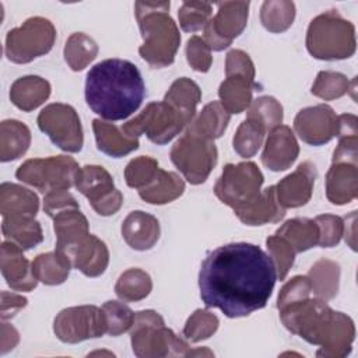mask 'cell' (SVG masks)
<instances>
[{
	"label": "cell",
	"instance_id": "cell-28",
	"mask_svg": "<svg viewBox=\"0 0 358 358\" xmlns=\"http://www.w3.org/2000/svg\"><path fill=\"white\" fill-rule=\"evenodd\" d=\"M50 90L48 80L39 76H24L11 84L10 101L18 109L31 112L49 98Z\"/></svg>",
	"mask_w": 358,
	"mask_h": 358
},
{
	"label": "cell",
	"instance_id": "cell-10",
	"mask_svg": "<svg viewBox=\"0 0 358 358\" xmlns=\"http://www.w3.org/2000/svg\"><path fill=\"white\" fill-rule=\"evenodd\" d=\"M263 182L264 176L255 162L227 164L214 185V193L235 211L257 200Z\"/></svg>",
	"mask_w": 358,
	"mask_h": 358
},
{
	"label": "cell",
	"instance_id": "cell-30",
	"mask_svg": "<svg viewBox=\"0 0 358 358\" xmlns=\"http://www.w3.org/2000/svg\"><path fill=\"white\" fill-rule=\"evenodd\" d=\"M31 144V131L28 126L15 119H7L0 123V161L8 162L22 157Z\"/></svg>",
	"mask_w": 358,
	"mask_h": 358
},
{
	"label": "cell",
	"instance_id": "cell-9",
	"mask_svg": "<svg viewBox=\"0 0 358 358\" xmlns=\"http://www.w3.org/2000/svg\"><path fill=\"white\" fill-rule=\"evenodd\" d=\"M78 169L80 166L73 157L52 155L27 159L18 166L15 176L39 192L49 193L53 190H69L74 186Z\"/></svg>",
	"mask_w": 358,
	"mask_h": 358
},
{
	"label": "cell",
	"instance_id": "cell-6",
	"mask_svg": "<svg viewBox=\"0 0 358 358\" xmlns=\"http://www.w3.org/2000/svg\"><path fill=\"white\" fill-rule=\"evenodd\" d=\"M130 340L138 358L189 357L192 350L182 337L165 326L162 316L151 309L136 312Z\"/></svg>",
	"mask_w": 358,
	"mask_h": 358
},
{
	"label": "cell",
	"instance_id": "cell-19",
	"mask_svg": "<svg viewBox=\"0 0 358 358\" xmlns=\"http://www.w3.org/2000/svg\"><path fill=\"white\" fill-rule=\"evenodd\" d=\"M0 268L6 282L14 291L29 292L38 285L32 273V263L24 256L22 249L10 241L1 243Z\"/></svg>",
	"mask_w": 358,
	"mask_h": 358
},
{
	"label": "cell",
	"instance_id": "cell-45",
	"mask_svg": "<svg viewBox=\"0 0 358 358\" xmlns=\"http://www.w3.org/2000/svg\"><path fill=\"white\" fill-rule=\"evenodd\" d=\"M248 116L257 119L270 133L282 122V106L274 96H259L248 108Z\"/></svg>",
	"mask_w": 358,
	"mask_h": 358
},
{
	"label": "cell",
	"instance_id": "cell-26",
	"mask_svg": "<svg viewBox=\"0 0 358 358\" xmlns=\"http://www.w3.org/2000/svg\"><path fill=\"white\" fill-rule=\"evenodd\" d=\"M229 119L231 113H228L224 109L220 101H213L207 103L199 112V115L194 116L193 120L187 124L186 134L214 141L215 138H220L224 134L229 123Z\"/></svg>",
	"mask_w": 358,
	"mask_h": 358
},
{
	"label": "cell",
	"instance_id": "cell-41",
	"mask_svg": "<svg viewBox=\"0 0 358 358\" xmlns=\"http://www.w3.org/2000/svg\"><path fill=\"white\" fill-rule=\"evenodd\" d=\"M355 80L350 83L347 76L337 71H320L312 84V94L320 99L331 101L345 95Z\"/></svg>",
	"mask_w": 358,
	"mask_h": 358
},
{
	"label": "cell",
	"instance_id": "cell-17",
	"mask_svg": "<svg viewBox=\"0 0 358 358\" xmlns=\"http://www.w3.org/2000/svg\"><path fill=\"white\" fill-rule=\"evenodd\" d=\"M317 172L310 161H303L298 168L282 178L275 187L277 201L282 208H296L305 206L313 192Z\"/></svg>",
	"mask_w": 358,
	"mask_h": 358
},
{
	"label": "cell",
	"instance_id": "cell-40",
	"mask_svg": "<svg viewBox=\"0 0 358 358\" xmlns=\"http://www.w3.org/2000/svg\"><path fill=\"white\" fill-rule=\"evenodd\" d=\"M295 18V4L288 0H268L262 4L260 21L273 34L287 31Z\"/></svg>",
	"mask_w": 358,
	"mask_h": 358
},
{
	"label": "cell",
	"instance_id": "cell-35",
	"mask_svg": "<svg viewBox=\"0 0 358 358\" xmlns=\"http://www.w3.org/2000/svg\"><path fill=\"white\" fill-rule=\"evenodd\" d=\"M308 278L315 296L327 302L337 295L340 284V266L333 260L320 259L310 267Z\"/></svg>",
	"mask_w": 358,
	"mask_h": 358
},
{
	"label": "cell",
	"instance_id": "cell-1",
	"mask_svg": "<svg viewBox=\"0 0 358 358\" xmlns=\"http://www.w3.org/2000/svg\"><path fill=\"white\" fill-rule=\"evenodd\" d=\"M277 281L271 257L257 245L234 242L207 255L199 271L200 298L228 317H243L268 302Z\"/></svg>",
	"mask_w": 358,
	"mask_h": 358
},
{
	"label": "cell",
	"instance_id": "cell-44",
	"mask_svg": "<svg viewBox=\"0 0 358 358\" xmlns=\"http://www.w3.org/2000/svg\"><path fill=\"white\" fill-rule=\"evenodd\" d=\"M213 14V4L206 1H185L182 3L178 18L179 25L185 32H196L204 29Z\"/></svg>",
	"mask_w": 358,
	"mask_h": 358
},
{
	"label": "cell",
	"instance_id": "cell-22",
	"mask_svg": "<svg viewBox=\"0 0 358 358\" xmlns=\"http://www.w3.org/2000/svg\"><path fill=\"white\" fill-rule=\"evenodd\" d=\"M53 229L56 234V250L69 253L90 235V225L85 215L77 208L64 210L53 217Z\"/></svg>",
	"mask_w": 358,
	"mask_h": 358
},
{
	"label": "cell",
	"instance_id": "cell-31",
	"mask_svg": "<svg viewBox=\"0 0 358 358\" xmlns=\"http://www.w3.org/2000/svg\"><path fill=\"white\" fill-rule=\"evenodd\" d=\"M185 192L183 179L169 171H164L159 168L155 179L147 185L145 187L138 190V196L150 204H166L178 197H180Z\"/></svg>",
	"mask_w": 358,
	"mask_h": 358
},
{
	"label": "cell",
	"instance_id": "cell-25",
	"mask_svg": "<svg viewBox=\"0 0 358 358\" xmlns=\"http://www.w3.org/2000/svg\"><path fill=\"white\" fill-rule=\"evenodd\" d=\"M234 213L245 225L256 227L270 222H278L284 218L285 208H282L277 201L275 187L268 186L267 189L262 190L257 200L243 208L235 210Z\"/></svg>",
	"mask_w": 358,
	"mask_h": 358
},
{
	"label": "cell",
	"instance_id": "cell-12",
	"mask_svg": "<svg viewBox=\"0 0 358 358\" xmlns=\"http://www.w3.org/2000/svg\"><path fill=\"white\" fill-rule=\"evenodd\" d=\"M38 126L50 141L66 152H78L84 144L78 113L67 103H49L38 115Z\"/></svg>",
	"mask_w": 358,
	"mask_h": 358
},
{
	"label": "cell",
	"instance_id": "cell-34",
	"mask_svg": "<svg viewBox=\"0 0 358 358\" xmlns=\"http://www.w3.org/2000/svg\"><path fill=\"white\" fill-rule=\"evenodd\" d=\"M275 235L284 238L295 250L301 253L316 246L319 242V229L315 220L310 218H292L285 221L277 231Z\"/></svg>",
	"mask_w": 358,
	"mask_h": 358
},
{
	"label": "cell",
	"instance_id": "cell-13",
	"mask_svg": "<svg viewBox=\"0 0 358 358\" xmlns=\"http://www.w3.org/2000/svg\"><path fill=\"white\" fill-rule=\"evenodd\" d=\"M108 330L102 308L95 305L71 306L60 310L53 322L56 337L69 344L102 337Z\"/></svg>",
	"mask_w": 358,
	"mask_h": 358
},
{
	"label": "cell",
	"instance_id": "cell-2",
	"mask_svg": "<svg viewBox=\"0 0 358 358\" xmlns=\"http://www.w3.org/2000/svg\"><path fill=\"white\" fill-rule=\"evenodd\" d=\"M145 96V85L136 64L124 59H106L90 69L85 101L103 120H123L133 115Z\"/></svg>",
	"mask_w": 358,
	"mask_h": 358
},
{
	"label": "cell",
	"instance_id": "cell-36",
	"mask_svg": "<svg viewBox=\"0 0 358 358\" xmlns=\"http://www.w3.org/2000/svg\"><path fill=\"white\" fill-rule=\"evenodd\" d=\"M201 99L200 87L187 77L175 80L166 91L164 101L180 112L190 122L196 116V108Z\"/></svg>",
	"mask_w": 358,
	"mask_h": 358
},
{
	"label": "cell",
	"instance_id": "cell-4",
	"mask_svg": "<svg viewBox=\"0 0 358 358\" xmlns=\"http://www.w3.org/2000/svg\"><path fill=\"white\" fill-rule=\"evenodd\" d=\"M282 324L313 345L324 347L337 331L343 312L333 310L326 301L303 298L278 308Z\"/></svg>",
	"mask_w": 358,
	"mask_h": 358
},
{
	"label": "cell",
	"instance_id": "cell-51",
	"mask_svg": "<svg viewBox=\"0 0 358 358\" xmlns=\"http://www.w3.org/2000/svg\"><path fill=\"white\" fill-rule=\"evenodd\" d=\"M241 74L250 80H255L256 70L249 55L241 49H232L227 53L225 59V76Z\"/></svg>",
	"mask_w": 358,
	"mask_h": 358
},
{
	"label": "cell",
	"instance_id": "cell-5",
	"mask_svg": "<svg viewBox=\"0 0 358 358\" xmlns=\"http://www.w3.org/2000/svg\"><path fill=\"white\" fill-rule=\"evenodd\" d=\"M306 49L320 60H343L355 53V27L337 10L315 17L306 31Z\"/></svg>",
	"mask_w": 358,
	"mask_h": 358
},
{
	"label": "cell",
	"instance_id": "cell-54",
	"mask_svg": "<svg viewBox=\"0 0 358 358\" xmlns=\"http://www.w3.org/2000/svg\"><path fill=\"white\" fill-rule=\"evenodd\" d=\"M28 303V299L22 295L14 294V292H1V319H10L15 316L21 309H24Z\"/></svg>",
	"mask_w": 358,
	"mask_h": 358
},
{
	"label": "cell",
	"instance_id": "cell-55",
	"mask_svg": "<svg viewBox=\"0 0 358 358\" xmlns=\"http://www.w3.org/2000/svg\"><path fill=\"white\" fill-rule=\"evenodd\" d=\"M20 341V336H18V331L8 323H6L3 320L1 323V354H6L10 350H13Z\"/></svg>",
	"mask_w": 358,
	"mask_h": 358
},
{
	"label": "cell",
	"instance_id": "cell-20",
	"mask_svg": "<svg viewBox=\"0 0 358 358\" xmlns=\"http://www.w3.org/2000/svg\"><path fill=\"white\" fill-rule=\"evenodd\" d=\"M159 234L158 220L141 210L129 213L122 222V236L134 250H150L158 242Z\"/></svg>",
	"mask_w": 358,
	"mask_h": 358
},
{
	"label": "cell",
	"instance_id": "cell-32",
	"mask_svg": "<svg viewBox=\"0 0 358 358\" xmlns=\"http://www.w3.org/2000/svg\"><path fill=\"white\" fill-rule=\"evenodd\" d=\"M1 232L6 241L18 245L22 250H29L43 241L41 224L35 217H6Z\"/></svg>",
	"mask_w": 358,
	"mask_h": 358
},
{
	"label": "cell",
	"instance_id": "cell-14",
	"mask_svg": "<svg viewBox=\"0 0 358 358\" xmlns=\"http://www.w3.org/2000/svg\"><path fill=\"white\" fill-rule=\"evenodd\" d=\"M74 186L88 199L91 207L99 215H112L117 213L123 204L122 192L115 187L113 178L103 166H80Z\"/></svg>",
	"mask_w": 358,
	"mask_h": 358
},
{
	"label": "cell",
	"instance_id": "cell-38",
	"mask_svg": "<svg viewBox=\"0 0 358 358\" xmlns=\"http://www.w3.org/2000/svg\"><path fill=\"white\" fill-rule=\"evenodd\" d=\"M64 60L73 71L84 70L98 55L96 42L84 32L71 34L64 45Z\"/></svg>",
	"mask_w": 358,
	"mask_h": 358
},
{
	"label": "cell",
	"instance_id": "cell-53",
	"mask_svg": "<svg viewBox=\"0 0 358 358\" xmlns=\"http://www.w3.org/2000/svg\"><path fill=\"white\" fill-rule=\"evenodd\" d=\"M358 136L338 137V144L333 152L331 162L358 164Z\"/></svg>",
	"mask_w": 358,
	"mask_h": 358
},
{
	"label": "cell",
	"instance_id": "cell-18",
	"mask_svg": "<svg viewBox=\"0 0 358 358\" xmlns=\"http://www.w3.org/2000/svg\"><path fill=\"white\" fill-rule=\"evenodd\" d=\"M299 155V145L291 127L280 124L268 133L262 152V162L274 172L288 169Z\"/></svg>",
	"mask_w": 358,
	"mask_h": 358
},
{
	"label": "cell",
	"instance_id": "cell-47",
	"mask_svg": "<svg viewBox=\"0 0 358 358\" xmlns=\"http://www.w3.org/2000/svg\"><path fill=\"white\" fill-rule=\"evenodd\" d=\"M266 245H267L268 256L271 257V260L275 266L277 278L284 280L287 277L289 268L294 264V259L296 255L295 250L284 238H281L275 234L266 239Z\"/></svg>",
	"mask_w": 358,
	"mask_h": 358
},
{
	"label": "cell",
	"instance_id": "cell-11",
	"mask_svg": "<svg viewBox=\"0 0 358 358\" xmlns=\"http://www.w3.org/2000/svg\"><path fill=\"white\" fill-rule=\"evenodd\" d=\"M171 161L192 185L207 180L218 159L214 141L183 134L171 148Z\"/></svg>",
	"mask_w": 358,
	"mask_h": 358
},
{
	"label": "cell",
	"instance_id": "cell-52",
	"mask_svg": "<svg viewBox=\"0 0 358 358\" xmlns=\"http://www.w3.org/2000/svg\"><path fill=\"white\" fill-rule=\"evenodd\" d=\"M80 207L77 200L70 194L67 190H53L45 194L43 199V211L53 218L56 214L69 210V208H77Z\"/></svg>",
	"mask_w": 358,
	"mask_h": 358
},
{
	"label": "cell",
	"instance_id": "cell-16",
	"mask_svg": "<svg viewBox=\"0 0 358 358\" xmlns=\"http://www.w3.org/2000/svg\"><path fill=\"white\" fill-rule=\"evenodd\" d=\"M294 130L309 145H323L337 136V115L326 103L303 108L294 119Z\"/></svg>",
	"mask_w": 358,
	"mask_h": 358
},
{
	"label": "cell",
	"instance_id": "cell-46",
	"mask_svg": "<svg viewBox=\"0 0 358 358\" xmlns=\"http://www.w3.org/2000/svg\"><path fill=\"white\" fill-rule=\"evenodd\" d=\"M102 310L106 317V324H108L106 333L109 336L116 337L131 329L136 313L123 302L106 301L102 305Z\"/></svg>",
	"mask_w": 358,
	"mask_h": 358
},
{
	"label": "cell",
	"instance_id": "cell-8",
	"mask_svg": "<svg viewBox=\"0 0 358 358\" xmlns=\"http://www.w3.org/2000/svg\"><path fill=\"white\" fill-rule=\"evenodd\" d=\"M189 123L190 120L169 103L158 101L150 102L137 116L120 127L131 137L138 138L145 134L154 144L164 145L175 138Z\"/></svg>",
	"mask_w": 358,
	"mask_h": 358
},
{
	"label": "cell",
	"instance_id": "cell-27",
	"mask_svg": "<svg viewBox=\"0 0 358 358\" xmlns=\"http://www.w3.org/2000/svg\"><path fill=\"white\" fill-rule=\"evenodd\" d=\"M39 210L38 196L20 185L4 182L0 186V213L6 217H35Z\"/></svg>",
	"mask_w": 358,
	"mask_h": 358
},
{
	"label": "cell",
	"instance_id": "cell-33",
	"mask_svg": "<svg viewBox=\"0 0 358 358\" xmlns=\"http://www.w3.org/2000/svg\"><path fill=\"white\" fill-rule=\"evenodd\" d=\"M71 260L62 252L41 253L32 260V273L45 285L63 284L70 273Z\"/></svg>",
	"mask_w": 358,
	"mask_h": 358
},
{
	"label": "cell",
	"instance_id": "cell-50",
	"mask_svg": "<svg viewBox=\"0 0 358 358\" xmlns=\"http://www.w3.org/2000/svg\"><path fill=\"white\" fill-rule=\"evenodd\" d=\"M310 281L308 275H295L282 285L277 298V309L291 302L308 298L310 295Z\"/></svg>",
	"mask_w": 358,
	"mask_h": 358
},
{
	"label": "cell",
	"instance_id": "cell-3",
	"mask_svg": "<svg viewBox=\"0 0 358 358\" xmlns=\"http://www.w3.org/2000/svg\"><path fill=\"white\" fill-rule=\"evenodd\" d=\"M169 1H136L134 14L143 36L138 53L154 69L171 66L180 45L176 22L169 15Z\"/></svg>",
	"mask_w": 358,
	"mask_h": 358
},
{
	"label": "cell",
	"instance_id": "cell-48",
	"mask_svg": "<svg viewBox=\"0 0 358 358\" xmlns=\"http://www.w3.org/2000/svg\"><path fill=\"white\" fill-rule=\"evenodd\" d=\"M315 222L319 229V242L320 248H333L338 245L344 234V220L333 214H320L315 218Z\"/></svg>",
	"mask_w": 358,
	"mask_h": 358
},
{
	"label": "cell",
	"instance_id": "cell-15",
	"mask_svg": "<svg viewBox=\"0 0 358 358\" xmlns=\"http://www.w3.org/2000/svg\"><path fill=\"white\" fill-rule=\"evenodd\" d=\"M217 14L204 27V42L211 50H224L242 34L248 24L249 1L217 3Z\"/></svg>",
	"mask_w": 358,
	"mask_h": 358
},
{
	"label": "cell",
	"instance_id": "cell-43",
	"mask_svg": "<svg viewBox=\"0 0 358 358\" xmlns=\"http://www.w3.org/2000/svg\"><path fill=\"white\" fill-rule=\"evenodd\" d=\"M218 317L207 309H196L185 323L183 336L190 343H199L211 337L218 329Z\"/></svg>",
	"mask_w": 358,
	"mask_h": 358
},
{
	"label": "cell",
	"instance_id": "cell-29",
	"mask_svg": "<svg viewBox=\"0 0 358 358\" xmlns=\"http://www.w3.org/2000/svg\"><path fill=\"white\" fill-rule=\"evenodd\" d=\"M256 87V81L245 76H225V80L218 88L220 103L228 113H241L250 106L253 101V90Z\"/></svg>",
	"mask_w": 358,
	"mask_h": 358
},
{
	"label": "cell",
	"instance_id": "cell-23",
	"mask_svg": "<svg viewBox=\"0 0 358 358\" xmlns=\"http://www.w3.org/2000/svg\"><path fill=\"white\" fill-rule=\"evenodd\" d=\"M69 259L84 275L98 277L109 264V250L103 241L90 234L69 253Z\"/></svg>",
	"mask_w": 358,
	"mask_h": 358
},
{
	"label": "cell",
	"instance_id": "cell-21",
	"mask_svg": "<svg viewBox=\"0 0 358 358\" xmlns=\"http://www.w3.org/2000/svg\"><path fill=\"white\" fill-rule=\"evenodd\" d=\"M326 196L336 206L355 200L358 196V164L331 162L326 175Z\"/></svg>",
	"mask_w": 358,
	"mask_h": 358
},
{
	"label": "cell",
	"instance_id": "cell-49",
	"mask_svg": "<svg viewBox=\"0 0 358 358\" xmlns=\"http://www.w3.org/2000/svg\"><path fill=\"white\" fill-rule=\"evenodd\" d=\"M186 59L190 67L199 73H207L213 64L211 49L203 38L193 35L186 45Z\"/></svg>",
	"mask_w": 358,
	"mask_h": 358
},
{
	"label": "cell",
	"instance_id": "cell-7",
	"mask_svg": "<svg viewBox=\"0 0 358 358\" xmlns=\"http://www.w3.org/2000/svg\"><path fill=\"white\" fill-rule=\"evenodd\" d=\"M56 41V28L43 17H31L7 32L4 55L17 64H25L49 53Z\"/></svg>",
	"mask_w": 358,
	"mask_h": 358
},
{
	"label": "cell",
	"instance_id": "cell-24",
	"mask_svg": "<svg viewBox=\"0 0 358 358\" xmlns=\"http://www.w3.org/2000/svg\"><path fill=\"white\" fill-rule=\"evenodd\" d=\"M92 130L95 134L96 148L101 152L113 158L124 157L131 151L137 150L140 145L137 137L126 134L122 127H117L116 124L106 120L94 119Z\"/></svg>",
	"mask_w": 358,
	"mask_h": 358
},
{
	"label": "cell",
	"instance_id": "cell-39",
	"mask_svg": "<svg viewBox=\"0 0 358 358\" xmlns=\"http://www.w3.org/2000/svg\"><path fill=\"white\" fill-rule=\"evenodd\" d=\"M266 133V127L257 119L246 116V119L238 126L232 140L235 152L242 158L253 157L262 147Z\"/></svg>",
	"mask_w": 358,
	"mask_h": 358
},
{
	"label": "cell",
	"instance_id": "cell-37",
	"mask_svg": "<svg viewBox=\"0 0 358 358\" xmlns=\"http://www.w3.org/2000/svg\"><path fill=\"white\" fill-rule=\"evenodd\" d=\"M151 289L152 281L150 274L137 267L123 271L115 284V292L123 302L141 301L148 296Z\"/></svg>",
	"mask_w": 358,
	"mask_h": 358
},
{
	"label": "cell",
	"instance_id": "cell-42",
	"mask_svg": "<svg viewBox=\"0 0 358 358\" xmlns=\"http://www.w3.org/2000/svg\"><path fill=\"white\" fill-rule=\"evenodd\" d=\"M159 171L158 161L148 155H141L131 159L124 168V180L129 187L143 189L150 185Z\"/></svg>",
	"mask_w": 358,
	"mask_h": 358
}]
</instances>
